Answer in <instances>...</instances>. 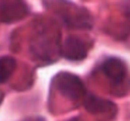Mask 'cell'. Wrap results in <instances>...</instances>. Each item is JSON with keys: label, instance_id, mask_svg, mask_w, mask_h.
I'll use <instances>...</instances> for the list:
<instances>
[{"label": "cell", "instance_id": "cell-1", "mask_svg": "<svg viewBox=\"0 0 130 121\" xmlns=\"http://www.w3.org/2000/svg\"><path fill=\"white\" fill-rule=\"evenodd\" d=\"M55 85L65 98L73 101L83 98L85 94V87L80 77L67 72L57 74L55 77Z\"/></svg>", "mask_w": 130, "mask_h": 121}, {"label": "cell", "instance_id": "cell-2", "mask_svg": "<svg viewBox=\"0 0 130 121\" xmlns=\"http://www.w3.org/2000/svg\"><path fill=\"white\" fill-rule=\"evenodd\" d=\"M88 43L78 37H69L62 46V55L70 61H82L88 55Z\"/></svg>", "mask_w": 130, "mask_h": 121}, {"label": "cell", "instance_id": "cell-3", "mask_svg": "<svg viewBox=\"0 0 130 121\" xmlns=\"http://www.w3.org/2000/svg\"><path fill=\"white\" fill-rule=\"evenodd\" d=\"M27 13V6L23 0H4L0 4V19L6 23L21 19Z\"/></svg>", "mask_w": 130, "mask_h": 121}, {"label": "cell", "instance_id": "cell-4", "mask_svg": "<svg viewBox=\"0 0 130 121\" xmlns=\"http://www.w3.org/2000/svg\"><path fill=\"white\" fill-rule=\"evenodd\" d=\"M102 72L111 82H113L115 84H120L123 82L127 75V66L119 58L110 57L102 64Z\"/></svg>", "mask_w": 130, "mask_h": 121}, {"label": "cell", "instance_id": "cell-5", "mask_svg": "<svg viewBox=\"0 0 130 121\" xmlns=\"http://www.w3.org/2000/svg\"><path fill=\"white\" fill-rule=\"evenodd\" d=\"M85 109L93 114H105V113H115L117 108L112 102L104 100V99L98 98L94 95H90L86 98L84 102Z\"/></svg>", "mask_w": 130, "mask_h": 121}, {"label": "cell", "instance_id": "cell-6", "mask_svg": "<svg viewBox=\"0 0 130 121\" xmlns=\"http://www.w3.org/2000/svg\"><path fill=\"white\" fill-rule=\"evenodd\" d=\"M17 64H16L15 58L10 56L0 57V83H5L11 76Z\"/></svg>", "mask_w": 130, "mask_h": 121}, {"label": "cell", "instance_id": "cell-7", "mask_svg": "<svg viewBox=\"0 0 130 121\" xmlns=\"http://www.w3.org/2000/svg\"><path fill=\"white\" fill-rule=\"evenodd\" d=\"M1 101H2V94H0V103H1Z\"/></svg>", "mask_w": 130, "mask_h": 121}]
</instances>
